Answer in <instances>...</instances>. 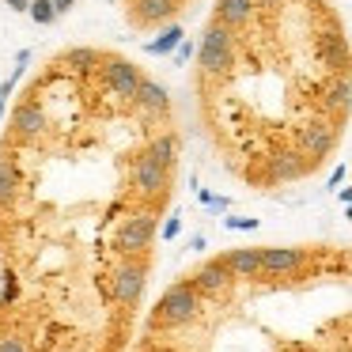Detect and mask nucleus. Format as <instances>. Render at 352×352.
<instances>
[{
	"instance_id": "f257e3e1",
	"label": "nucleus",
	"mask_w": 352,
	"mask_h": 352,
	"mask_svg": "<svg viewBox=\"0 0 352 352\" xmlns=\"http://www.w3.org/2000/svg\"><path fill=\"white\" fill-rule=\"evenodd\" d=\"M182 122L170 91L110 46L34 69L0 133V352H129L125 228L175 208Z\"/></svg>"
},
{
	"instance_id": "20e7f679",
	"label": "nucleus",
	"mask_w": 352,
	"mask_h": 352,
	"mask_svg": "<svg viewBox=\"0 0 352 352\" xmlns=\"http://www.w3.org/2000/svg\"><path fill=\"white\" fill-rule=\"evenodd\" d=\"M197 4L201 0H122V12H125V23L137 34H155L182 23Z\"/></svg>"
},
{
	"instance_id": "f03ea898",
	"label": "nucleus",
	"mask_w": 352,
	"mask_h": 352,
	"mask_svg": "<svg viewBox=\"0 0 352 352\" xmlns=\"http://www.w3.org/2000/svg\"><path fill=\"white\" fill-rule=\"evenodd\" d=\"M201 140L250 193L318 178L352 125V34L333 0H212L190 69Z\"/></svg>"
},
{
	"instance_id": "7ed1b4c3",
	"label": "nucleus",
	"mask_w": 352,
	"mask_h": 352,
	"mask_svg": "<svg viewBox=\"0 0 352 352\" xmlns=\"http://www.w3.org/2000/svg\"><path fill=\"white\" fill-rule=\"evenodd\" d=\"M129 352H352V243H246L160 292Z\"/></svg>"
}]
</instances>
